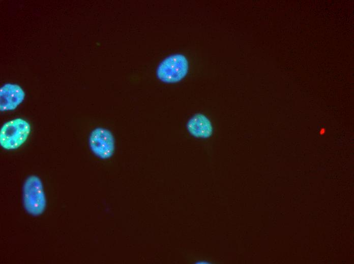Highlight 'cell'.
<instances>
[{"label": "cell", "mask_w": 354, "mask_h": 264, "mask_svg": "<svg viewBox=\"0 0 354 264\" xmlns=\"http://www.w3.org/2000/svg\"><path fill=\"white\" fill-rule=\"evenodd\" d=\"M189 67V61L184 55L172 54L160 63L157 69V76L164 83H175L186 77Z\"/></svg>", "instance_id": "obj_3"}, {"label": "cell", "mask_w": 354, "mask_h": 264, "mask_svg": "<svg viewBox=\"0 0 354 264\" xmlns=\"http://www.w3.org/2000/svg\"><path fill=\"white\" fill-rule=\"evenodd\" d=\"M188 131L194 137L200 139H208L213 133V126L205 115L198 113L193 115L186 124Z\"/></svg>", "instance_id": "obj_6"}, {"label": "cell", "mask_w": 354, "mask_h": 264, "mask_svg": "<svg viewBox=\"0 0 354 264\" xmlns=\"http://www.w3.org/2000/svg\"><path fill=\"white\" fill-rule=\"evenodd\" d=\"M22 201L24 208L29 215L39 216L44 212L47 200L43 183L38 176L31 175L24 181Z\"/></svg>", "instance_id": "obj_1"}, {"label": "cell", "mask_w": 354, "mask_h": 264, "mask_svg": "<svg viewBox=\"0 0 354 264\" xmlns=\"http://www.w3.org/2000/svg\"><path fill=\"white\" fill-rule=\"evenodd\" d=\"M25 92L18 85L7 83L0 90V109L9 111L15 109L24 100Z\"/></svg>", "instance_id": "obj_5"}, {"label": "cell", "mask_w": 354, "mask_h": 264, "mask_svg": "<svg viewBox=\"0 0 354 264\" xmlns=\"http://www.w3.org/2000/svg\"><path fill=\"white\" fill-rule=\"evenodd\" d=\"M88 145L92 152L103 160L111 158L115 151L113 135L109 130L104 127H96L90 133Z\"/></svg>", "instance_id": "obj_4"}, {"label": "cell", "mask_w": 354, "mask_h": 264, "mask_svg": "<svg viewBox=\"0 0 354 264\" xmlns=\"http://www.w3.org/2000/svg\"><path fill=\"white\" fill-rule=\"evenodd\" d=\"M31 131L29 123L18 118L4 123L0 131V144L6 150L16 149L26 141Z\"/></svg>", "instance_id": "obj_2"}]
</instances>
